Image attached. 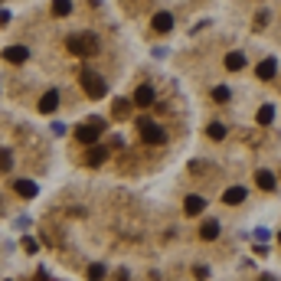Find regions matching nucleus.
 Instances as JSON below:
<instances>
[{"instance_id":"28","label":"nucleus","mask_w":281,"mask_h":281,"mask_svg":"<svg viewBox=\"0 0 281 281\" xmlns=\"http://www.w3.org/2000/svg\"><path fill=\"white\" fill-rule=\"evenodd\" d=\"M278 239H281V236H278Z\"/></svg>"},{"instance_id":"17","label":"nucleus","mask_w":281,"mask_h":281,"mask_svg":"<svg viewBox=\"0 0 281 281\" xmlns=\"http://www.w3.org/2000/svg\"><path fill=\"white\" fill-rule=\"evenodd\" d=\"M52 13H56V17H69L72 13V0H52Z\"/></svg>"},{"instance_id":"24","label":"nucleus","mask_w":281,"mask_h":281,"mask_svg":"<svg viewBox=\"0 0 281 281\" xmlns=\"http://www.w3.org/2000/svg\"><path fill=\"white\" fill-rule=\"evenodd\" d=\"M268 239H271L268 229H258V232H255V242H268Z\"/></svg>"},{"instance_id":"20","label":"nucleus","mask_w":281,"mask_h":281,"mask_svg":"<svg viewBox=\"0 0 281 281\" xmlns=\"http://www.w3.org/2000/svg\"><path fill=\"white\" fill-rule=\"evenodd\" d=\"M128 111H131V101H125V98H118V101H115V118H125Z\"/></svg>"},{"instance_id":"6","label":"nucleus","mask_w":281,"mask_h":281,"mask_svg":"<svg viewBox=\"0 0 281 281\" xmlns=\"http://www.w3.org/2000/svg\"><path fill=\"white\" fill-rule=\"evenodd\" d=\"M183 209H187V216H200L203 209H206V200H203V196H187V200H183Z\"/></svg>"},{"instance_id":"12","label":"nucleus","mask_w":281,"mask_h":281,"mask_svg":"<svg viewBox=\"0 0 281 281\" xmlns=\"http://www.w3.org/2000/svg\"><path fill=\"white\" fill-rule=\"evenodd\" d=\"M255 183L262 190H275V174H271V170H258L255 174Z\"/></svg>"},{"instance_id":"16","label":"nucleus","mask_w":281,"mask_h":281,"mask_svg":"<svg viewBox=\"0 0 281 281\" xmlns=\"http://www.w3.org/2000/svg\"><path fill=\"white\" fill-rule=\"evenodd\" d=\"M200 236H203V239H216V236H219V222H216V219H206V222H203V229H200Z\"/></svg>"},{"instance_id":"22","label":"nucleus","mask_w":281,"mask_h":281,"mask_svg":"<svg viewBox=\"0 0 281 281\" xmlns=\"http://www.w3.org/2000/svg\"><path fill=\"white\" fill-rule=\"evenodd\" d=\"M105 278V265H92L88 268V281H101Z\"/></svg>"},{"instance_id":"11","label":"nucleus","mask_w":281,"mask_h":281,"mask_svg":"<svg viewBox=\"0 0 281 281\" xmlns=\"http://www.w3.org/2000/svg\"><path fill=\"white\" fill-rule=\"evenodd\" d=\"M226 69H229V72L245 69V56H242V52H229V56H226Z\"/></svg>"},{"instance_id":"18","label":"nucleus","mask_w":281,"mask_h":281,"mask_svg":"<svg viewBox=\"0 0 281 281\" xmlns=\"http://www.w3.org/2000/svg\"><path fill=\"white\" fill-rule=\"evenodd\" d=\"M271 121H275V108L262 105V108H258V125H271Z\"/></svg>"},{"instance_id":"13","label":"nucleus","mask_w":281,"mask_h":281,"mask_svg":"<svg viewBox=\"0 0 281 281\" xmlns=\"http://www.w3.org/2000/svg\"><path fill=\"white\" fill-rule=\"evenodd\" d=\"M275 69H278L275 59H265V63H258V79H275Z\"/></svg>"},{"instance_id":"15","label":"nucleus","mask_w":281,"mask_h":281,"mask_svg":"<svg viewBox=\"0 0 281 281\" xmlns=\"http://www.w3.org/2000/svg\"><path fill=\"white\" fill-rule=\"evenodd\" d=\"M170 26H174V17H170V13H157L154 17V30L157 33H167Z\"/></svg>"},{"instance_id":"14","label":"nucleus","mask_w":281,"mask_h":281,"mask_svg":"<svg viewBox=\"0 0 281 281\" xmlns=\"http://www.w3.org/2000/svg\"><path fill=\"white\" fill-rule=\"evenodd\" d=\"M105 157H108L105 147H92V150H88V167H101V163H105Z\"/></svg>"},{"instance_id":"4","label":"nucleus","mask_w":281,"mask_h":281,"mask_svg":"<svg viewBox=\"0 0 281 281\" xmlns=\"http://www.w3.org/2000/svg\"><path fill=\"white\" fill-rule=\"evenodd\" d=\"M134 125L141 128V141H144V144H160V141H163L160 125H154V121H147V118H138Z\"/></svg>"},{"instance_id":"27","label":"nucleus","mask_w":281,"mask_h":281,"mask_svg":"<svg viewBox=\"0 0 281 281\" xmlns=\"http://www.w3.org/2000/svg\"><path fill=\"white\" fill-rule=\"evenodd\" d=\"M262 281H271V278H262Z\"/></svg>"},{"instance_id":"3","label":"nucleus","mask_w":281,"mask_h":281,"mask_svg":"<svg viewBox=\"0 0 281 281\" xmlns=\"http://www.w3.org/2000/svg\"><path fill=\"white\" fill-rule=\"evenodd\" d=\"M66 46H69V52H75V56H92V52L98 49L92 33H85V36H69V39H66Z\"/></svg>"},{"instance_id":"25","label":"nucleus","mask_w":281,"mask_h":281,"mask_svg":"<svg viewBox=\"0 0 281 281\" xmlns=\"http://www.w3.org/2000/svg\"><path fill=\"white\" fill-rule=\"evenodd\" d=\"M10 163H13V157L7 150H0V167H10Z\"/></svg>"},{"instance_id":"19","label":"nucleus","mask_w":281,"mask_h":281,"mask_svg":"<svg viewBox=\"0 0 281 281\" xmlns=\"http://www.w3.org/2000/svg\"><path fill=\"white\" fill-rule=\"evenodd\" d=\"M206 134H209V138H212V141H222V138H226V125H219V121H212V125H209V131H206Z\"/></svg>"},{"instance_id":"10","label":"nucleus","mask_w":281,"mask_h":281,"mask_svg":"<svg viewBox=\"0 0 281 281\" xmlns=\"http://www.w3.org/2000/svg\"><path fill=\"white\" fill-rule=\"evenodd\" d=\"M13 190H17L23 200H33V196H36V183H33V180H17V183H13Z\"/></svg>"},{"instance_id":"2","label":"nucleus","mask_w":281,"mask_h":281,"mask_svg":"<svg viewBox=\"0 0 281 281\" xmlns=\"http://www.w3.org/2000/svg\"><path fill=\"white\" fill-rule=\"evenodd\" d=\"M101 131H105V121H101V118H92V121H85V125H79L75 138H79V144H95V141L101 138Z\"/></svg>"},{"instance_id":"8","label":"nucleus","mask_w":281,"mask_h":281,"mask_svg":"<svg viewBox=\"0 0 281 281\" xmlns=\"http://www.w3.org/2000/svg\"><path fill=\"white\" fill-rule=\"evenodd\" d=\"M59 108V92H46L43 98H39V111L43 115H52Z\"/></svg>"},{"instance_id":"7","label":"nucleus","mask_w":281,"mask_h":281,"mask_svg":"<svg viewBox=\"0 0 281 281\" xmlns=\"http://www.w3.org/2000/svg\"><path fill=\"white\" fill-rule=\"evenodd\" d=\"M134 105H141V108H147L150 105V101H154V88H150V85H141V88H134Z\"/></svg>"},{"instance_id":"9","label":"nucleus","mask_w":281,"mask_h":281,"mask_svg":"<svg viewBox=\"0 0 281 281\" xmlns=\"http://www.w3.org/2000/svg\"><path fill=\"white\" fill-rule=\"evenodd\" d=\"M222 203H226V206H239V203H245V190L242 187H229L222 193Z\"/></svg>"},{"instance_id":"5","label":"nucleus","mask_w":281,"mask_h":281,"mask_svg":"<svg viewBox=\"0 0 281 281\" xmlns=\"http://www.w3.org/2000/svg\"><path fill=\"white\" fill-rule=\"evenodd\" d=\"M4 59L10 66H23L26 59H30V49H26V46H7L4 49Z\"/></svg>"},{"instance_id":"26","label":"nucleus","mask_w":281,"mask_h":281,"mask_svg":"<svg viewBox=\"0 0 281 281\" xmlns=\"http://www.w3.org/2000/svg\"><path fill=\"white\" fill-rule=\"evenodd\" d=\"M7 23H10V13H7V10H0V26H7Z\"/></svg>"},{"instance_id":"1","label":"nucleus","mask_w":281,"mask_h":281,"mask_svg":"<svg viewBox=\"0 0 281 281\" xmlns=\"http://www.w3.org/2000/svg\"><path fill=\"white\" fill-rule=\"evenodd\" d=\"M79 82H82V88H85L88 98H105V79H101L98 72L82 69V72H79Z\"/></svg>"},{"instance_id":"23","label":"nucleus","mask_w":281,"mask_h":281,"mask_svg":"<svg viewBox=\"0 0 281 281\" xmlns=\"http://www.w3.org/2000/svg\"><path fill=\"white\" fill-rule=\"evenodd\" d=\"M23 249H26V252H30V255H33V252L39 249V245H36V239H30V236H26V239H23Z\"/></svg>"},{"instance_id":"21","label":"nucleus","mask_w":281,"mask_h":281,"mask_svg":"<svg viewBox=\"0 0 281 281\" xmlns=\"http://www.w3.org/2000/svg\"><path fill=\"white\" fill-rule=\"evenodd\" d=\"M229 88H226V85H216V88H212V101H229Z\"/></svg>"}]
</instances>
